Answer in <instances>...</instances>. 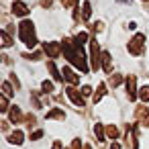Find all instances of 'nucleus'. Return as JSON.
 <instances>
[{
  "instance_id": "nucleus-2",
  "label": "nucleus",
  "mask_w": 149,
  "mask_h": 149,
  "mask_svg": "<svg viewBox=\"0 0 149 149\" xmlns=\"http://www.w3.org/2000/svg\"><path fill=\"white\" fill-rule=\"evenodd\" d=\"M90 53H92V70L98 72V68H102V53H100V47H98L96 39L90 41Z\"/></svg>"
},
{
  "instance_id": "nucleus-13",
  "label": "nucleus",
  "mask_w": 149,
  "mask_h": 149,
  "mask_svg": "<svg viewBox=\"0 0 149 149\" xmlns=\"http://www.w3.org/2000/svg\"><path fill=\"white\" fill-rule=\"evenodd\" d=\"M86 41H88V35H86V33H78V35L74 37V45H76V47H84Z\"/></svg>"
},
{
  "instance_id": "nucleus-6",
  "label": "nucleus",
  "mask_w": 149,
  "mask_h": 149,
  "mask_svg": "<svg viewBox=\"0 0 149 149\" xmlns=\"http://www.w3.org/2000/svg\"><path fill=\"white\" fill-rule=\"evenodd\" d=\"M65 94L70 96V100L76 104V106H84V98H82V94H78L76 90H74V86H70V88H65Z\"/></svg>"
},
{
  "instance_id": "nucleus-15",
  "label": "nucleus",
  "mask_w": 149,
  "mask_h": 149,
  "mask_svg": "<svg viewBox=\"0 0 149 149\" xmlns=\"http://www.w3.org/2000/svg\"><path fill=\"white\" fill-rule=\"evenodd\" d=\"M47 70H49V74L53 76V80L61 82V76H59V72H57V68H55V63H53V61H49V63H47Z\"/></svg>"
},
{
  "instance_id": "nucleus-19",
  "label": "nucleus",
  "mask_w": 149,
  "mask_h": 149,
  "mask_svg": "<svg viewBox=\"0 0 149 149\" xmlns=\"http://www.w3.org/2000/svg\"><path fill=\"white\" fill-rule=\"evenodd\" d=\"M139 98H141L143 102H149V86H143V88L139 90Z\"/></svg>"
},
{
  "instance_id": "nucleus-12",
  "label": "nucleus",
  "mask_w": 149,
  "mask_h": 149,
  "mask_svg": "<svg viewBox=\"0 0 149 149\" xmlns=\"http://www.w3.org/2000/svg\"><path fill=\"white\" fill-rule=\"evenodd\" d=\"M137 116L141 118V125H143V127H149V110L139 108V110H137Z\"/></svg>"
},
{
  "instance_id": "nucleus-5",
  "label": "nucleus",
  "mask_w": 149,
  "mask_h": 149,
  "mask_svg": "<svg viewBox=\"0 0 149 149\" xmlns=\"http://www.w3.org/2000/svg\"><path fill=\"white\" fill-rule=\"evenodd\" d=\"M127 94H129L131 100L137 98V78L135 76H129L127 78Z\"/></svg>"
},
{
  "instance_id": "nucleus-32",
  "label": "nucleus",
  "mask_w": 149,
  "mask_h": 149,
  "mask_svg": "<svg viewBox=\"0 0 149 149\" xmlns=\"http://www.w3.org/2000/svg\"><path fill=\"white\" fill-rule=\"evenodd\" d=\"M84 149H92V147H90V145H84Z\"/></svg>"
},
{
  "instance_id": "nucleus-9",
  "label": "nucleus",
  "mask_w": 149,
  "mask_h": 149,
  "mask_svg": "<svg viewBox=\"0 0 149 149\" xmlns=\"http://www.w3.org/2000/svg\"><path fill=\"white\" fill-rule=\"evenodd\" d=\"M6 139H8V143H13V145H21L23 139H25V135H23L21 131H15V133H10Z\"/></svg>"
},
{
  "instance_id": "nucleus-21",
  "label": "nucleus",
  "mask_w": 149,
  "mask_h": 149,
  "mask_svg": "<svg viewBox=\"0 0 149 149\" xmlns=\"http://www.w3.org/2000/svg\"><path fill=\"white\" fill-rule=\"evenodd\" d=\"M90 13H92V10H90V2L86 0V2H84V15H82L84 21H90Z\"/></svg>"
},
{
  "instance_id": "nucleus-18",
  "label": "nucleus",
  "mask_w": 149,
  "mask_h": 149,
  "mask_svg": "<svg viewBox=\"0 0 149 149\" xmlns=\"http://www.w3.org/2000/svg\"><path fill=\"white\" fill-rule=\"evenodd\" d=\"M0 37H2V45L4 47H13V39H10V35L6 31H0Z\"/></svg>"
},
{
  "instance_id": "nucleus-3",
  "label": "nucleus",
  "mask_w": 149,
  "mask_h": 149,
  "mask_svg": "<svg viewBox=\"0 0 149 149\" xmlns=\"http://www.w3.org/2000/svg\"><path fill=\"white\" fill-rule=\"evenodd\" d=\"M143 45H145V35H135L133 37V41L129 43V51H131V55H141L143 53Z\"/></svg>"
},
{
  "instance_id": "nucleus-8",
  "label": "nucleus",
  "mask_w": 149,
  "mask_h": 149,
  "mask_svg": "<svg viewBox=\"0 0 149 149\" xmlns=\"http://www.w3.org/2000/svg\"><path fill=\"white\" fill-rule=\"evenodd\" d=\"M13 13H15L17 17H27V15H29V6L23 4V2H15V4H13Z\"/></svg>"
},
{
  "instance_id": "nucleus-30",
  "label": "nucleus",
  "mask_w": 149,
  "mask_h": 149,
  "mask_svg": "<svg viewBox=\"0 0 149 149\" xmlns=\"http://www.w3.org/2000/svg\"><path fill=\"white\" fill-rule=\"evenodd\" d=\"M41 4H43V6H51V0H43Z\"/></svg>"
},
{
  "instance_id": "nucleus-29",
  "label": "nucleus",
  "mask_w": 149,
  "mask_h": 149,
  "mask_svg": "<svg viewBox=\"0 0 149 149\" xmlns=\"http://www.w3.org/2000/svg\"><path fill=\"white\" fill-rule=\"evenodd\" d=\"M53 149H61V143H59V141H55V143H53Z\"/></svg>"
},
{
  "instance_id": "nucleus-11",
  "label": "nucleus",
  "mask_w": 149,
  "mask_h": 149,
  "mask_svg": "<svg viewBox=\"0 0 149 149\" xmlns=\"http://www.w3.org/2000/svg\"><path fill=\"white\" fill-rule=\"evenodd\" d=\"M102 70H104V72H110V70H112V61H110V53H108V51L102 53Z\"/></svg>"
},
{
  "instance_id": "nucleus-31",
  "label": "nucleus",
  "mask_w": 149,
  "mask_h": 149,
  "mask_svg": "<svg viewBox=\"0 0 149 149\" xmlns=\"http://www.w3.org/2000/svg\"><path fill=\"white\" fill-rule=\"evenodd\" d=\"M110 149H120V145H118V143H112V145H110Z\"/></svg>"
},
{
  "instance_id": "nucleus-22",
  "label": "nucleus",
  "mask_w": 149,
  "mask_h": 149,
  "mask_svg": "<svg viewBox=\"0 0 149 149\" xmlns=\"http://www.w3.org/2000/svg\"><path fill=\"white\" fill-rule=\"evenodd\" d=\"M120 82H123V78H120V74H114L112 78H110V86H120Z\"/></svg>"
},
{
  "instance_id": "nucleus-27",
  "label": "nucleus",
  "mask_w": 149,
  "mask_h": 149,
  "mask_svg": "<svg viewBox=\"0 0 149 149\" xmlns=\"http://www.w3.org/2000/svg\"><path fill=\"white\" fill-rule=\"evenodd\" d=\"M72 149H82V141H80V139H74V143H72Z\"/></svg>"
},
{
  "instance_id": "nucleus-28",
  "label": "nucleus",
  "mask_w": 149,
  "mask_h": 149,
  "mask_svg": "<svg viewBox=\"0 0 149 149\" xmlns=\"http://www.w3.org/2000/svg\"><path fill=\"white\" fill-rule=\"evenodd\" d=\"M90 92H92V88H90V86H82V92H80V94H84V96H88Z\"/></svg>"
},
{
  "instance_id": "nucleus-23",
  "label": "nucleus",
  "mask_w": 149,
  "mask_h": 149,
  "mask_svg": "<svg viewBox=\"0 0 149 149\" xmlns=\"http://www.w3.org/2000/svg\"><path fill=\"white\" fill-rule=\"evenodd\" d=\"M2 92H4V96H6V98H10V96H13V88H10V84H8V82H4V84H2Z\"/></svg>"
},
{
  "instance_id": "nucleus-17",
  "label": "nucleus",
  "mask_w": 149,
  "mask_h": 149,
  "mask_svg": "<svg viewBox=\"0 0 149 149\" xmlns=\"http://www.w3.org/2000/svg\"><path fill=\"white\" fill-rule=\"evenodd\" d=\"M106 135H108L110 139H116V137L120 135V131H118L114 125H108V127H106Z\"/></svg>"
},
{
  "instance_id": "nucleus-7",
  "label": "nucleus",
  "mask_w": 149,
  "mask_h": 149,
  "mask_svg": "<svg viewBox=\"0 0 149 149\" xmlns=\"http://www.w3.org/2000/svg\"><path fill=\"white\" fill-rule=\"evenodd\" d=\"M63 78L70 82V86H78V82H80V78L74 74V70H72L70 65H65V68H63Z\"/></svg>"
},
{
  "instance_id": "nucleus-4",
  "label": "nucleus",
  "mask_w": 149,
  "mask_h": 149,
  "mask_svg": "<svg viewBox=\"0 0 149 149\" xmlns=\"http://www.w3.org/2000/svg\"><path fill=\"white\" fill-rule=\"evenodd\" d=\"M43 47H45V53H47L49 57H57L59 53H63V47H61L59 43H55V41H51V43H45Z\"/></svg>"
},
{
  "instance_id": "nucleus-14",
  "label": "nucleus",
  "mask_w": 149,
  "mask_h": 149,
  "mask_svg": "<svg viewBox=\"0 0 149 149\" xmlns=\"http://www.w3.org/2000/svg\"><path fill=\"white\" fill-rule=\"evenodd\" d=\"M10 120H13V123H21V120H23L21 108H17V106H13V108H10Z\"/></svg>"
},
{
  "instance_id": "nucleus-25",
  "label": "nucleus",
  "mask_w": 149,
  "mask_h": 149,
  "mask_svg": "<svg viewBox=\"0 0 149 149\" xmlns=\"http://www.w3.org/2000/svg\"><path fill=\"white\" fill-rule=\"evenodd\" d=\"M61 4H63L65 8H70V6H74V4H78V0H61Z\"/></svg>"
},
{
  "instance_id": "nucleus-26",
  "label": "nucleus",
  "mask_w": 149,
  "mask_h": 149,
  "mask_svg": "<svg viewBox=\"0 0 149 149\" xmlns=\"http://www.w3.org/2000/svg\"><path fill=\"white\" fill-rule=\"evenodd\" d=\"M41 137H43V131H35V133H31V139H33V141L41 139Z\"/></svg>"
},
{
  "instance_id": "nucleus-10",
  "label": "nucleus",
  "mask_w": 149,
  "mask_h": 149,
  "mask_svg": "<svg viewBox=\"0 0 149 149\" xmlns=\"http://www.w3.org/2000/svg\"><path fill=\"white\" fill-rule=\"evenodd\" d=\"M45 118L49 120V118H57V120H63L65 118V112L63 110H59V108H53V110H49L47 114H45Z\"/></svg>"
},
{
  "instance_id": "nucleus-20",
  "label": "nucleus",
  "mask_w": 149,
  "mask_h": 149,
  "mask_svg": "<svg viewBox=\"0 0 149 149\" xmlns=\"http://www.w3.org/2000/svg\"><path fill=\"white\" fill-rule=\"evenodd\" d=\"M94 133H96V137H98V141H102V139H104V127H102L100 123H98V125L94 127Z\"/></svg>"
},
{
  "instance_id": "nucleus-24",
  "label": "nucleus",
  "mask_w": 149,
  "mask_h": 149,
  "mask_svg": "<svg viewBox=\"0 0 149 149\" xmlns=\"http://www.w3.org/2000/svg\"><path fill=\"white\" fill-rule=\"evenodd\" d=\"M43 92H45V94L53 92V84H51V82H43Z\"/></svg>"
},
{
  "instance_id": "nucleus-1",
  "label": "nucleus",
  "mask_w": 149,
  "mask_h": 149,
  "mask_svg": "<svg viewBox=\"0 0 149 149\" xmlns=\"http://www.w3.org/2000/svg\"><path fill=\"white\" fill-rule=\"evenodd\" d=\"M19 35H21V39L25 41V45H27L29 49H33V47L37 45L35 27H33V23H31V21H23V23L19 25Z\"/></svg>"
},
{
  "instance_id": "nucleus-16",
  "label": "nucleus",
  "mask_w": 149,
  "mask_h": 149,
  "mask_svg": "<svg viewBox=\"0 0 149 149\" xmlns=\"http://www.w3.org/2000/svg\"><path fill=\"white\" fill-rule=\"evenodd\" d=\"M104 94H106V86H104V84H100V86L96 88V94H94V102L102 100V98H104Z\"/></svg>"
}]
</instances>
